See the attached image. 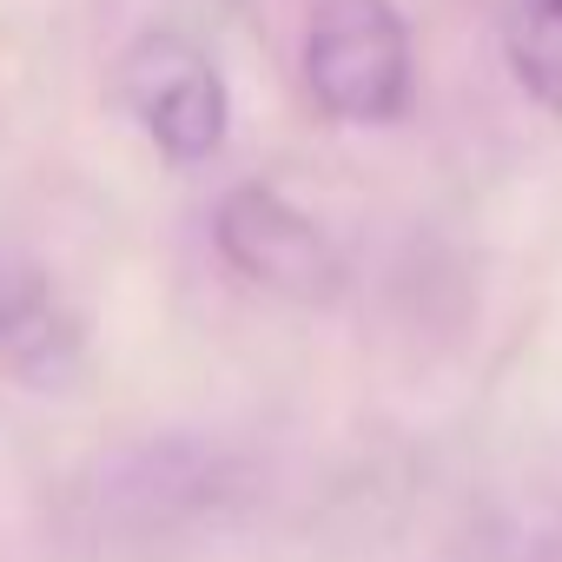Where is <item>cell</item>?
<instances>
[{
  "instance_id": "1",
  "label": "cell",
  "mask_w": 562,
  "mask_h": 562,
  "mask_svg": "<svg viewBox=\"0 0 562 562\" xmlns=\"http://www.w3.org/2000/svg\"><path fill=\"white\" fill-rule=\"evenodd\" d=\"M251 503V470L205 437H153L120 450L93 483V536L133 555H172L186 542L232 536Z\"/></svg>"
},
{
  "instance_id": "2",
  "label": "cell",
  "mask_w": 562,
  "mask_h": 562,
  "mask_svg": "<svg viewBox=\"0 0 562 562\" xmlns=\"http://www.w3.org/2000/svg\"><path fill=\"white\" fill-rule=\"evenodd\" d=\"M305 87L345 126H384L411 106V34L391 0H325L305 41Z\"/></svg>"
},
{
  "instance_id": "3",
  "label": "cell",
  "mask_w": 562,
  "mask_h": 562,
  "mask_svg": "<svg viewBox=\"0 0 562 562\" xmlns=\"http://www.w3.org/2000/svg\"><path fill=\"white\" fill-rule=\"evenodd\" d=\"M218 251L238 278H251L258 292H278V299H299V305H325L338 299L345 285V265H338V245L292 205L278 199L271 186H232L218 218Z\"/></svg>"
},
{
  "instance_id": "4",
  "label": "cell",
  "mask_w": 562,
  "mask_h": 562,
  "mask_svg": "<svg viewBox=\"0 0 562 562\" xmlns=\"http://www.w3.org/2000/svg\"><path fill=\"white\" fill-rule=\"evenodd\" d=\"M120 100L172 166L212 159L225 139V120H232L218 67L186 34H146L120 67Z\"/></svg>"
},
{
  "instance_id": "5",
  "label": "cell",
  "mask_w": 562,
  "mask_h": 562,
  "mask_svg": "<svg viewBox=\"0 0 562 562\" xmlns=\"http://www.w3.org/2000/svg\"><path fill=\"white\" fill-rule=\"evenodd\" d=\"M0 371L21 384H67L80 371V325L27 258H0Z\"/></svg>"
},
{
  "instance_id": "6",
  "label": "cell",
  "mask_w": 562,
  "mask_h": 562,
  "mask_svg": "<svg viewBox=\"0 0 562 562\" xmlns=\"http://www.w3.org/2000/svg\"><path fill=\"white\" fill-rule=\"evenodd\" d=\"M503 54L522 93L562 113V0H516L503 27Z\"/></svg>"
}]
</instances>
